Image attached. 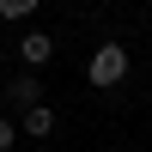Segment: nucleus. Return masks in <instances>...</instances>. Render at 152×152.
<instances>
[{"mask_svg": "<svg viewBox=\"0 0 152 152\" xmlns=\"http://www.w3.org/2000/svg\"><path fill=\"white\" fill-rule=\"evenodd\" d=\"M85 73H91V85H104V91H110V85H122V79H128V49H122V43H104V49L91 55V67H85Z\"/></svg>", "mask_w": 152, "mask_h": 152, "instance_id": "1", "label": "nucleus"}, {"mask_svg": "<svg viewBox=\"0 0 152 152\" xmlns=\"http://www.w3.org/2000/svg\"><path fill=\"white\" fill-rule=\"evenodd\" d=\"M18 55H24V61H31V67H43V61H49V55H55V43H49V37H43V31H31V37H24V43H18Z\"/></svg>", "mask_w": 152, "mask_h": 152, "instance_id": "2", "label": "nucleus"}, {"mask_svg": "<svg viewBox=\"0 0 152 152\" xmlns=\"http://www.w3.org/2000/svg\"><path fill=\"white\" fill-rule=\"evenodd\" d=\"M49 128H55V110H49V104H37V110H24V134H37V140H43Z\"/></svg>", "mask_w": 152, "mask_h": 152, "instance_id": "3", "label": "nucleus"}, {"mask_svg": "<svg viewBox=\"0 0 152 152\" xmlns=\"http://www.w3.org/2000/svg\"><path fill=\"white\" fill-rule=\"evenodd\" d=\"M37 97H43V85H37L31 73H18V79H12V104H24V110H37Z\"/></svg>", "mask_w": 152, "mask_h": 152, "instance_id": "4", "label": "nucleus"}, {"mask_svg": "<svg viewBox=\"0 0 152 152\" xmlns=\"http://www.w3.org/2000/svg\"><path fill=\"white\" fill-rule=\"evenodd\" d=\"M31 12V0H0V18H24Z\"/></svg>", "mask_w": 152, "mask_h": 152, "instance_id": "5", "label": "nucleus"}, {"mask_svg": "<svg viewBox=\"0 0 152 152\" xmlns=\"http://www.w3.org/2000/svg\"><path fill=\"white\" fill-rule=\"evenodd\" d=\"M0 152H12V122L0 116Z\"/></svg>", "mask_w": 152, "mask_h": 152, "instance_id": "6", "label": "nucleus"}]
</instances>
